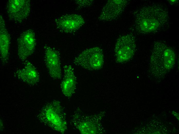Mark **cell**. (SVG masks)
I'll return each instance as SVG.
<instances>
[{
	"label": "cell",
	"instance_id": "cell-5",
	"mask_svg": "<svg viewBox=\"0 0 179 134\" xmlns=\"http://www.w3.org/2000/svg\"><path fill=\"white\" fill-rule=\"evenodd\" d=\"M6 11L9 19L16 22H21L29 16L31 11V2L29 0H9Z\"/></svg>",
	"mask_w": 179,
	"mask_h": 134
},
{
	"label": "cell",
	"instance_id": "cell-2",
	"mask_svg": "<svg viewBox=\"0 0 179 134\" xmlns=\"http://www.w3.org/2000/svg\"><path fill=\"white\" fill-rule=\"evenodd\" d=\"M150 68L155 76H164L174 66L175 55L173 49L160 41L154 45L150 57Z\"/></svg>",
	"mask_w": 179,
	"mask_h": 134
},
{
	"label": "cell",
	"instance_id": "cell-8",
	"mask_svg": "<svg viewBox=\"0 0 179 134\" xmlns=\"http://www.w3.org/2000/svg\"><path fill=\"white\" fill-rule=\"evenodd\" d=\"M127 0H110L103 6L98 17L99 20L109 21L113 20L122 13L129 3Z\"/></svg>",
	"mask_w": 179,
	"mask_h": 134
},
{
	"label": "cell",
	"instance_id": "cell-13",
	"mask_svg": "<svg viewBox=\"0 0 179 134\" xmlns=\"http://www.w3.org/2000/svg\"><path fill=\"white\" fill-rule=\"evenodd\" d=\"M24 67L16 71V74L20 79L31 85L39 82V76L38 71L30 61H27Z\"/></svg>",
	"mask_w": 179,
	"mask_h": 134
},
{
	"label": "cell",
	"instance_id": "cell-14",
	"mask_svg": "<svg viewBox=\"0 0 179 134\" xmlns=\"http://www.w3.org/2000/svg\"><path fill=\"white\" fill-rule=\"evenodd\" d=\"M77 4L82 7L88 6L91 5L93 3V0H78Z\"/></svg>",
	"mask_w": 179,
	"mask_h": 134
},
{
	"label": "cell",
	"instance_id": "cell-12",
	"mask_svg": "<svg viewBox=\"0 0 179 134\" xmlns=\"http://www.w3.org/2000/svg\"><path fill=\"white\" fill-rule=\"evenodd\" d=\"M0 54L2 63L5 64L9 59L10 38L6 28L5 21L1 14L0 16Z\"/></svg>",
	"mask_w": 179,
	"mask_h": 134
},
{
	"label": "cell",
	"instance_id": "cell-11",
	"mask_svg": "<svg viewBox=\"0 0 179 134\" xmlns=\"http://www.w3.org/2000/svg\"><path fill=\"white\" fill-rule=\"evenodd\" d=\"M50 108L47 111L46 118L55 129L64 133L67 127L66 114L60 104L56 110Z\"/></svg>",
	"mask_w": 179,
	"mask_h": 134
},
{
	"label": "cell",
	"instance_id": "cell-9",
	"mask_svg": "<svg viewBox=\"0 0 179 134\" xmlns=\"http://www.w3.org/2000/svg\"><path fill=\"white\" fill-rule=\"evenodd\" d=\"M44 61L50 76L56 79L61 77V70L59 56L54 48L46 46L44 47Z\"/></svg>",
	"mask_w": 179,
	"mask_h": 134
},
{
	"label": "cell",
	"instance_id": "cell-10",
	"mask_svg": "<svg viewBox=\"0 0 179 134\" xmlns=\"http://www.w3.org/2000/svg\"><path fill=\"white\" fill-rule=\"evenodd\" d=\"M64 76L61 83L62 92L68 98L71 97L76 89V77L74 69L70 65L64 67Z\"/></svg>",
	"mask_w": 179,
	"mask_h": 134
},
{
	"label": "cell",
	"instance_id": "cell-7",
	"mask_svg": "<svg viewBox=\"0 0 179 134\" xmlns=\"http://www.w3.org/2000/svg\"><path fill=\"white\" fill-rule=\"evenodd\" d=\"M55 22L57 28L60 31L66 33L76 31L85 23L83 17L76 14L62 15L56 18Z\"/></svg>",
	"mask_w": 179,
	"mask_h": 134
},
{
	"label": "cell",
	"instance_id": "cell-1",
	"mask_svg": "<svg viewBox=\"0 0 179 134\" xmlns=\"http://www.w3.org/2000/svg\"><path fill=\"white\" fill-rule=\"evenodd\" d=\"M133 14L135 29L142 34L158 32L167 26L169 21L168 11L160 4L144 6L135 11Z\"/></svg>",
	"mask_w": 179,
	"mask_h": 134
},
{
	"label": "cell",
	"instance_id": "cell-3",
	"mask_svg": "<svg viewBox=\"0 0 179 134\" xmlns=\"http://www.w3.org/2000/svg\"><path fill=\"white\" fill-rule=\"evenodd\" d=\"M73 63L88 70H99L104 63L102 50L97 47L86 49L75 57Z\"/></svg>",
	"mask_w": 179,
	"mask_h": 134
},
{
	"label": "cell",
	"instance_id": "cell-4",
	"mask_svg": "<svg viewBox=\"0 0 179 134\" xmlns=\"http://www.w3.org/2000/svg\"><path fill=\"white\" fill-rule=\"evenodd\" d=\"M136 49L133 35L127 34L119 37L117 40L114 49L117 62L122 63L129 60L134 55Z\"/></svg>",
	"mask_w": 179,
	"mask_h": 134
},
{
	"label": "cell",
	"instance_id": "cell-6",
	"mask_svg": "<svg viewBox=\"0 0 179 134\" xmlns=\"http://www.w3.org/2000/svg\"><path fill=\"white\" fill-rule=\"evenodd\" d=\"M36 45L35 34L31 29L26 30L20 35L17 40V55L24 61L34 53Z\"/></svg>",
	"mask_w": 179,
	"mask_h": 134
}]
</instances>
